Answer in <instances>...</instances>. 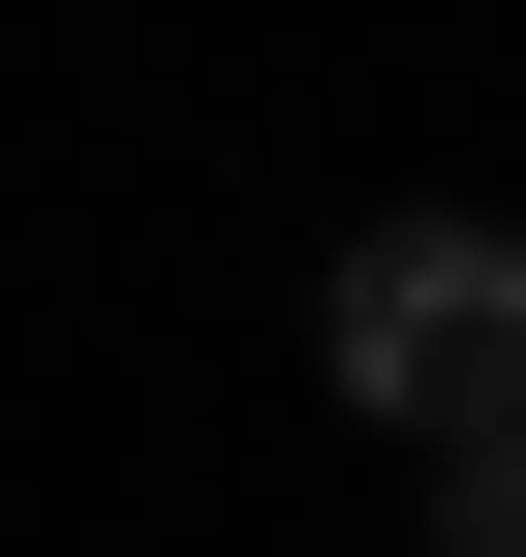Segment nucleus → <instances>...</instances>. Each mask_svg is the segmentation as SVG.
I'll return each mask as SVG.
<instances>
[{"mask_svg": "<svg viewBox=\"0 0 526 557\" xmlns=\"http://www.w3.org/2000/svg\"><path fill=\"white\" fill-rule=\"evenodd\" d=\"M310 372H341L372 434H434V465L526 434V248H496V218H372L341 278H310Z\"/></svg>", "mask_w": 526, "mask_h": 557, "instance_id": "f257e3e1", "label": "nucleus"}, {"mask_svg": "<svg viewBox=\"0 0 526 557\" xmlns=\"http://www.w3.org/2000/svg\"><path fill=\"white\" fill-rule=\"evenodd\" d=\"M434 557H526V434H465V465H434Z\"/></svg>", "mask_w": 526, "mask_h": 557, "instance_id": "f03ea898", "label": "nucleus"}]
</instances>
